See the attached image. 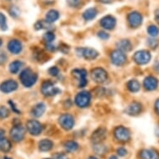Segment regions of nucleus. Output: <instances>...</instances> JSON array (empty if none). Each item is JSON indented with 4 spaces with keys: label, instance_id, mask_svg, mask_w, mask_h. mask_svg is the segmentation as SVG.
Listing matches in <instances>:
<instances>
[{
    "label": "nucleus",
    "instance_id": "21",
    "mask_svg": "<svg viewBox=\"0 0 159 159\" xmlns=\"http://www.w3.org/2000/svg\"><path fill=\"white\" fill-rule=\"evenodd\" d=\"M45 110H46V105L43 102H39L33 107L31 112L34 117H39L44 113Z\"/></svg>",
    "mask_w": 159,
    "mask_h": 159
},
{
    "label": "nucleus",
    "instance_id": "16",
    "mask_svg": "<svg viewBox=\"0 0 159 159\" xmlns=\"http://www.w3.org/2000/svg\"><path fill=\"white\" fill-rule=\"evenodd\" d=\"M142 112V104L138 102H132L130 105H128L125 110L127 114L130 116H137Z\"/></svg>",
    "mask_w": 159,
    "mask_h": 159
},
{
    "label": "nucleus",
    "instance_id": "32",
    "mask_svg": "<svg viewBox=\"0 0 159 159\" xmlns=\"http://www.w3.org/2000/svg\"><path fill=\"white\" fill-rule=\"evenodd\" d=\"M43 40H44L47 43H52L55 39V35L53 33H52V32H47L46 34H44V35L43 37Z\"/></svg>",
    "mask_w": 159,
    "mask_h": 159
},
{
    "label": "nucleus",
    "instance_id": "3",
    "mask_svg": "<svg viewBox=\"0 0 159 159\" xmlns=\"http://www.w3.org/2000/svg\"><path fill=\"white\" fill-rule=\"evenodd\" d=\"M41 92L44 96L50 97L60 93L61 91L60 89H58L57 87H55L54 84H52L51 81H45L42 84Z\"/></svg>",
    "mask_w": 159,
    "mask_h": 159
},
{
    "label": "nucleus",
    "instance_id": "1",
    "mask_svg": "<svg viewBox=\"0 0 159 159\" xmlns=\"http://www.w3.org/2000/svg\"><path fill=\"white\" fill-rule=\"evenodd\" d=\"M19 78L24 87L30 88L36 84L37 80H38V75H37V73H34L30 68H26L24 71H22Z\"/></svg>",
    "mask_w": 159,
    "mask_h": 159
},
{
    "label": "nucleus",
    "instance_id": "14",
    "mask_svg": "<svg viewBox=\"0 0 159 159\" xmlns=\"http://www.w3.org/2000/svg\"><path fill=\"white\" fill-rule=\"evenodd\" d=\"M17 89H18L17 82H15L14 80H12V79L4 81L3 84L0 85V90L3 93H11V92L15 91Z\"/></svg>",
    "mask_w": 159,
    "mask_h": 159
},
{
    "label": "nucleus",
    "instance_id": "56",
    "mask_svg": "<svg viewBox=\"0 0 159 159\" xmlns=\"http://www.w3.org/2000/svg\"><path fill=\"white\" fill-rule=\"evenodd\" d=\"M47 159H48V158H47Z\"/></svg>",
    "mask_w": 159,
    "mask_h": 159
},
{
    "label": "nucleus",
    "instance_id": "11",
    "mask_svg": "<svg viewBox=\"0 0 159 159\" xmlns=\"http://www.w3.org/2000/svg\"><path fill=\"white\" fill-rule=\"evenodd\" d=\"M27 129L30 134L34 136H38L42 133V124L36 120H29L27 123Z\"/></svg>",
    "mask_w": 159,
    "mask_h": 159
},
{
    "label": "nucleus",
    "instance_id": "45",
    "mask_svg": "<svg viewBox=\"0 0 159 159\" xmlns=\"http://www.w3.org/2000/svg\"><path fill=\"white\" fill-rule=\"evenodd\" d=\"M155 19L157 22V24H159V9H157L155 11Z\"/></svg>",
    "mask_w": 159,
    "mask_h": 159
},
{
    "label": "nucleus",
    "instance_id": "49",
    "mask_svg": "<svg viewBox=\"0 0 159 159\" xmlns=\"http://www.w3.org/2000/svg\"><path fill=\"white\" fill-rule=\"evenodd\" d=\"M3 138H4V131L0 129V139Z\"/></svg>",
    "mask_w": 159,
    "mask_h": 159
},
{
    "label": "nucleus",
    "instance_id": "52",
    "mask_svg": "<svg viewBox=\"0 0 159 159\" xmlns=\"http://www.w3.org/2000/svg\"><path fill=\"white\" fill-rule=\"evenodd\" d=\"M109 159H117V157L116 156H111Z\"/></svg>",
    "mask_w": 159,
    "mask_h": 159
},
{
    "label": "nucleus",
    "instance_id": "18",
    "mask_svg": "<svg viewBox=\"0 0 159 159\" xmlns=\"http://www.w3.org/2000/svg\"><path fill=\"white\" fill-rule=\"evenodd\" d=\"M100 24L102 28H104L105 29H112L116 25V19L115 18H113L112 16L107 15L105 16L101 19L100 21Z\"/></svg>",
    "mask_w": 159,
    "mask_h": 159
},
{
    "label": "nucleus",
    "instance_id": "23",
    "mask_svg": "<svg viewBox=\"0 0 159 159\" xmlns=\"http://www.w3.org/2000/svg\"><path fill=\"white\" fill-rule=\"evenodd\" d=\"M53 143L51 140L43 139L39 143V148L41 152H48L52 148Z\"/></svg>",
    "mask_w": 159,
    "mask_h": 159
},
{
    "label": "nucleus",
    "instance_id": "10",
    "mask_svg": "<svg viewBox=\"0 0 159 159\" xmlns=\"http://www.w3.org/2000/svg\"><path fill=\"white\" fill-rule=\"evenodd\" d=\"M111 60L114 65L122 66L125 63L127 57H126L125 53L120 50H115L111 54Z\"/></svg>",
    "mask_w": 159,
    "mask_h": 159
},
{
    "label": "nucleus",
    "instance_id": "35",
    "mask_svg": "<svg viewBox=\"0 0 159 159\" xmlns=\"http://www.w3.org/2000/svg\"><path fill=\"white\" fill-rule=\"evenodd\" d=\"M9 116V110L4 106L0 107V118H6Z\"/></svg>",
    "mask_w": 159,
    "mask_h": 159
},
{
    "label": "nucleus",
    "instance_id": "4",
    "mask_svg": "<svg viewBox=\"0 0 159 159\" xmlns=\"http://www.w3.org/2000/svg\"><path fill=\"white\" fill-rule=\"evenodd\" d=\"M91 101V94L89 92H81L75 97V103L79 107H88Z\"/></svg>",
    "mask_w": 159,
    "mask_h": 159
},
{
    "label": "nucleus",
    "instance_id": "48",
    "mask_svg": "<svg viewBox=\"0 0 159 159\" xmlns=\"http://www.w3.org/2000/svg\"><path fill=\"white\" fill-rule=\"evenodd\" d=\"M99 2H101V3H112V0H98Z\"/></svg>",
    "mask_w": 159,
    "mask_h": 159
},
{
    "label": "nucleus",
    "instance_id": "47",
    "mask_svg": "<svg viewBox=\"0 0 159 159\" xmlns=\"http://www.w3.org/2000/svg\"><path fill=\"white\" fill-rule=\"evenodd\" d=\"M46 48L48 50H50V51H53V50H55L54 46H52V45H50V44L46 45Z\"/></svg>",
    "mask_w": 159,
    "mask_h": 159
},
{
    "label": "nucleus",
    "instance_id": "42",
    "mask_svg": "<svg viewBox=\"0 0 159 159\" xmlns=\"http://www.w3.org/2000/svg\"><path fill=\"white\" fill-rule=\"evenodd\" d=\"M10 14L13 17H17V16H18V14H19V10H18V8H17V7H15V6H13L12 8H11L10 9Z\"/></svg>",
    "mask_w": 159,
    "mask_h": 159
},
{
    "label": "nucleus",
    "instance_id": "17",
    "mask_svg": "<svg viewBox=\"0 0 159 159\" xmlns=\"http://www.w3.org/2000/svg\"><path fill=\"white\" fill-rule=\"evenodd\" d=\"M143 85L145 89L148 90V91H153L157 88L158 85V81L155 77L152 76H148L144 79Z\"/></svg>",
    "mask_w": 159,
    "mask_h": 159
},
{
    "label": "nucleus",
    "instance_id": "8",
    "mask_svg": "<svg viewBox=\"0 0 159 159\" xmlns=\"http://www.w3.org/2000/svg\"><path fill=\"white\" fill-rule=\"evenodd\" d=\"M92 78L98 84H102L107 79V73L102 68H94L92 71Z\"/></svg>",
    "mask_w": 159,
    "mask_h": 159
},
{
    "label": "nucleus",
    "instance_id": "15",
    "mask_svg": "<svg viewBox=\"0 0 159 159\" xmlns=\"http://www.w3.org/2000/svg\"><path fill=\"white\" fill-rule=\"evenodd\" d=\"M107 136V130L104 128H99L96 131H94L92 134L91 139L94 143H101L102 140H104Z\"/></svg>",
    "mask_w": 159,
    "mask_h": 159
},
{
    "label": "nucleus",
    "instance_id": "24",
    "mask_svg": "<svg viewBox=\"0 0 159 159\" xmlns=\"http://www.w3.org/2000/svg\"><path fill=\"white\" fill-rule=\"evenodd\" d=\"M59 18V13L58 12L54 9H52V10L48 11L46 14V21L52 24L53 22L57 21V19Z\"/></svg>",
    "mask_w": 159,
    "mask_h": 159
},
{
    "label": "nucleus",
    "instance_id": "43",
    "mask_svg": "<svg viewBox=\"0 0 159 159\" xmlns=\"http://www.w3.org/2000/svg\"><path fill=\"white\" fill-rule=\"evenodd\" d=\"M117 153L118 154V156L124 157L127 155V153H128V151H127V150H126V148H119L117 150Z\"/></svg>",
    "mask_w": 159,
    "mask_h": 159
},
{
    "label": "nucleus",
    "instance_id": "20",
    "mask_svg": "<svg viewBox=\"0 0 159 159\" xmlns=\"http://www.w3.org/2000/svg\"><path fill=\"white\" fill-rule=\"evenodd\" d=\"M141 159H159V153L154 149H143L140 152Z\"/></svg>",
    "mask_w": 159,
    "mask_h": 159
},
{
    "label": "nucleus",
    "instance_id": "13",
    "mask_svg": "<svg viewBox=\"0 0 159 159\" xmlns=\"http://www.w3.org/2000/svg\"><path fill=\"white\" fill-rule=\"evenodd\" d=\"M73 76L75 78H77L78 81H79V84L78 86L80 88H84L86 86V84H88L87 81V71L85 69H74L72 72Z\"/></svg>",
    "mask_w": 159,
    "mask_h": 159
},
{
    "label": "nucleus",
    "instance_id": "55",
    "mask_svg": "<svg viewBox=\"0 0 159 159\" xmlns=\"http://www.w3.org/2000/svg\"><path fill=\"white\" fill-rule=\"evenodd\" d=\"M3 159H11V158H9V157H3Z\"/></svg>",
    "mask_w": 159,
    "mask_h": 159
},
{
    "label": "nucleus",
    "instance_id": "34",
    "mask_svg": "<svg viewBox=\"0 0 159 159\" xmlns=\"http://www.w3.org/2000/svg\"><path fill=\"white\" fill-rule=\"evenodd\" d=\"M148 33L149 35H151L152 37H156L159 34V29L155 25H150L148 28Z\"/></svg>",
    "mask_w": 159,
    "mask_h": 159
},
{
    "label": "nucleus",
    "instance_id": "40",
    "mask_svg": "<svg viewBox=\"0 0 159 159\" xmlns=\"http://www.w3.org/2000/svg\"><path fill=\"white\" fill-rule=\"evenodd\" d=\"M98 36L101 39H102V40H107V39H109V34H107L106 32H103V31L98 32Z\"/></svg>",
    "mask_w": 159,
    "mask_h": 159
},
{
    "label": "nucleus",
    "instance_id": "39",
    "mask_svg": "<svg viewBox=\"0 0 159 159\" xmlns=\"http://www.w3.org/2000/svg\"><path fill=\"white\" fill-rule=\"evenodd\" d=\"M8 59V57L4 52H0V65H3L6 63V61Z\"/></svg>",
    "mask_w": 159,
    "mask_h": 159
},
{
    "label": "nucleus",
    "instance_id": "37",
    "mask_svg": "<svg viewBox=\"0 0 159 159\" xmlns=\"http://www.w3.org/2000/svg\"><path fill=\"white\" fill-rule=\"evenodd\" d=\"M68 5L73 8H78L81 4V0H67Z\"/></svg>",
    "mask_w": 159,
    "mask_h": 159
},
{
    "label": "nucleus",
    "instance_id": "50",
    "mask_svg": "<svg viewBox=\"0 0 159 159\" xmlns=\"http://www.w3.org/2000/svg\"><path fill=\"white\" fill-rule=\"evenodd\" d=\"M156 135L159 137V126H157L156 128Z\"/></svg>",
    "mask_w": 159,
    "mask_h": 159
},
{
    "label": "nucleus",
    "instance_id": "46",
    "mask_svg": "<svg viewBox=\"0 0 159 159\" xmlns=\"http://www.w3.org/2000/svg\"><path fill=\"white\" fill-rule=\"evenodd\" d=\"M155 108H156V111L157 112V114L159 115V98L157 100L156 103H155Z\"/></svg>",
    "mask_w": 159,
    "mask_h": 159
},
{
    "label": "nucleus",
    "instance_id": "26",
    "mask_svg": "<svg viewBox=\"0 0 159 159\" xmlns=\"http://www.w3.org/2000/svg\"><path fill=\"white\" fill-rule=\"evenodd\" d=\"M127 86H128V90L132 93H137L140 90V84H139V82L135 80V79H133V80H130V81L128 82V84H127Z\"/></svg>",
    "mask_w": 159,
    "mask_h": 159
},
{
    "label": "nucleus",
    "instance_id": "30",
    "mask_svg": "<svg viewBox=\"0 0 159 159\" xmlns=\"http://www.w3.org/2000/svg\"><path fill=\"white\" fill-rule=\"evenodd\" d=\"M22 65H23V63L20 61H14L13 63H10V65H9V70L13 74H15L18 72V71L20 70V68H22Z\"/></svg>",
    "mask_w": 159,
    "mask_h": 159
},
{
    "label": "nucleus",
    "instance_id": "22",
    "mask_svg": "<svg viewBox=\"0 0 159 159\" xmlns=\"http://www.w3.org/2000/svg\"><path fill=\"white\" fill-rule=\"evenodd\" d=\"M117 47L122 52H129L132 49V43L128 39H122L117 43Z\"/></svg>",
    "mask_w": 159,
    "mask_h": 159
},
{
    "label": "nucleus",
    "instance_id": "12",
    "mask_svg": "<svg viewBox=\"0 0 159 159\" xmlns=\"http://www.w3.org/2000/svg\"><path fill=\"white\" fill-rule=\"evenodd\" d=\"M128 20L132 28L137 29L143 23V17H142L141 13L138 12H132L128 14Z\"/></svg>",
    "mask_w": 159,
    "mask_h": 159
},
{
    "label": "nucleus",
    "instance_id": "6",
    "mask_svg": "<svg viewBox=\"0 0 159 159\" xmlns=\"http://www.w3.org/2000/svg\"><path fill=\"white\" fill-rule=\"evenodd\" d=\"M114 137L117 141L127 142L130 139V132L123 126H119L115 128Z\"/></svg>",
    "mask_w": 159,
    "mask_h": 159
},
{
    "label": "nucleus",
    "instance_id": "31",
    "mask_svg": "<svg viewBox=\"0 0 159 159\" xmlns=\"http://www.w3.org/2000/svg\"><path fill=\"white\" fill-rule=\"evenodd\" d=\"M34 28L36 30H40V29H50L51 28V24L47 22L46 20L45 21H38L34 25Z\"/></svg>",
    "mask_w": 159,
    "mask_h": 159
},
{
    "label": "nucleus",
    "instance_id": "28",
    "mask_svg": "<svg viewBox=\"0 0 159 159\" xmlns=\"http://www.w3.org/2000/svg\"><path fill=\"white\" fill-rule=\"evenodd\" d=\"M64 148H65V149L68 152H73L77 151L79 146H78V144L75 141H68L64 143Z\"/></svg>",
    "mask_w": 159,
    "mask_h": 159
},
{
    "label": "nucleus",
    "instance_id": "19",
    "mask_svg": "<svg viewBox=\"0 0 159 159\" xmlns=\"http://www.w3.org/2000/svg\"><path fill=\"white\" fill-rule=\"evenodd\" d=\"M8 48L13 54H18L22 51L23 47H22V43L20 41H18L17 39H13L8 43Z\"/></svg>",
    "mask_w": 159,
    "mask_h": 159
},
{
    "label": "nucleus",
    "instance_id": "9",
    "mask_svg": "<svg viewBox=\"0 0 159 159\" xmlns=\"http://www.w3.org/2000/svg\"><path fill=\"white\" fill-rule=\"evenodd\" d=\"M24 135H25V130L20 124L14 125V127L10 131L11 138L17 143L21 142L24 139Z\"/></svg>",
    "mask_w": 159,
    "mask_h": 159
},
{
    "label": "nucleus",
    "instance_id": "54",
    "mask_svg": "<svg viewBox=\"0 0 159 159\" xmlns=\"http://www.w3.org/2000/svg\"><path fill=\"white\" fill-rule=\"evenodd\" d=\"M2 43H3V42H2V39H0V47H1V45H2Z\"/></svg>",
    "mask_w": 159,
    "mask_h": 159
},
{
    "label": "nucleus",
    "instance_id": "25",
    "mask_svg": "<svg viewBox=\"0 0 159 159\" xmlns=\"http://www.w3.org/2000/svg\"><path fill=\"white\" fill-rule=\"evenodd\" d=\"M98 14V10H97L95 8H90L89 9H87L85 12L84 13V18L85 20H92V19H93L95 18V17Z\"/></svg>",
    "mask_w": 159,
    "mask_h": 159
},
{
    "label": "nucleus",
    "instance_id": "27",
    "mask_svg": "<svg viewBox=\"0 0 159 159\" xmlns=\"http://www.w3.org/2000/svg\"><path fill=\"white\" fill-rule=\"evenodd\" d=\"M11 149V143L7 138H1L0 139V151L7 152Z\"/></svg>",
    "mask_w": 159,
    "mask_h": 159
},
{
    "label": "nucleus",
    "instance_id": "51",
    "mask_svg": "<svg viewBox=\"0 0 159 159\" xmlns=\"http://www.w3.org/2000/svg\"><path fill=\"white\" fill-rule=\"evenodd\" d=\"M156 70H157V73H159V63L156 66Z\"/></svg>",
    "mask_w": 159,
    "mask_h": 159
},
{
    "label": "nucleus",
    "instance_id": "44",
    "mask_svg": "<svg viewBox=\"0 0 159 159\" xmlns=\"http://www.w3.org/2000/svg\"><path fill=\"white\" fill-rule=\"evenodd\" d=\"M9 104L11 105V107H12V108H13V111H14V112H17V113H18V114H20V111H19V110H18L17 109V108H16V107H15V105H14V103H13V102H9Z\"/></svg>",
    "mask_w": 159,
    "mask_h": 159
},
{
    "label": "nucleus",
    "instance_id": "7",
    "mask_svg": "<svg viewBox=\"0 0 159 159\" xmlns=\"http://www.w3.org/2000/svg\"><path fill=\"white\" fill-rule=\"evenodd\" d=\"M58 123L63 129L70 130L74 126V118L71 114L64 113V114L61 115L60 117L58 118Z\"/></svg>",
    "mask_w": 159,
    "mask_h": 159
},
{
    "label": "nucleus",
    "instance_id": "36",
    "mask_svg": "<svg viewBox=\"0 0 159 159\" xmlns=\"http://www.w3.org/2000/svg\"><path fill=\"white\" fill-rule=\"evenodd\" d=\"M148 46L151 48L155 49V48L158 46L159 42H158V40H157V39H149L148 40Z\"/></svg>",
    "mask_w": 159,
    "mask_h": 159
},
{
    "label": "nucleus",
    "instance_id": "53",
    "mask_svg": "<svg viewBox=\"0 0 159 159\" xmlns=\"http://www.w3.org/2000/svg\"><path fill=\"white\" fill-rule=\"evenodd\" d=\"M88 159H98V158H97V157H93V156H91V157H89Z\"/></svg>",
    "mask_w": 159,
    "mask_h": 159
},
{
    "label": "nucleus",
    "instance_id": "2",
    "mask_svg": "<svg viewBox=\"0 0 159 159\" xmlns=\"http://www.w3.org/2000/svg\"><path fill=\"white\" fill-rule=\"evenodd\" d=\"M77 54L87 60H93L98 56V52L91 48H78L76 49Z\"/></svg>",
    "mask_w": 159,
    "mask_h": 159
},
{
    "label": "nucleus",
    "instance_id": "5",
    "mask_svg": "<svg viewBox=\"0 0 159 159\" xmlns=\"http://www.w3.org/2000/svg\"><path fill=\"white\" fill-rule=\"evenodd\" d=\"M133 59L139 65H143L149 63V61L151 60V54L147 50H140L135 52Z\"/></svg>",
    "mask_w": 159,
    "mask_h": 159
},
{
    "label": "nucleus",
    "instance_id": "38",
    "mask_svg": "<svg viewBox=\"0 0 159 159\" xmlns=\"http://www.w3.org/2000/svg\"><path fill=\"white\" fill-rule=\"evenodd\" d=\"M48 73H49L50 75L53 76V77H56V76L58 75L59 73V69L57 68V67H52L48 69Z\"/></svg>",
    "mask_w": 159,
    "mask_h": 159
},
{
    "label": "nucleus",
    "instance_id": "33",
    "mask_svg": "<svg viewBox=\"0 0 159 159\" xmlns=\"http://www.w3.org/2000/svg\"><path fill=\"white\" fill-rule=\"evenodd\" d=\"M0 28L2 30L5 31L8 29V25H7V20L6 17L3 13H0Z\"/></svg>",
    "mask_w": 159,
    "mask_h": 159
},
{
    "label": "nucleus",
    "instance_id": "29",
    "mask_svg": "<svg viewBox=\"0 0 159 159\" xmlns=\"http://www.w3.org/2000/svg\"><path fill=\"white\" fill-rule=\"evenodd\" d=\"M93 150L98 155H103L107 151V148L105 145L102 144L101 143H95V145L93 146Z\"/></svg>",
    "mask_w": 159,
    "mask_h": 159
},
{
    "label": "nucleus",
    "instance_id": "41",
    "mask_svg": "<svg viewBox=\"0 0 159 159\" xmlns=\"http://www.w3.org/2000/svg\"><path fill=\"white\" fill-rule=\"evenodd\" d=\"M53 159H68V156L63 152H57L53 155Z\"/></svg>",
    "mask_w": 159,
    "mask_h": 159
}]
</instances>
